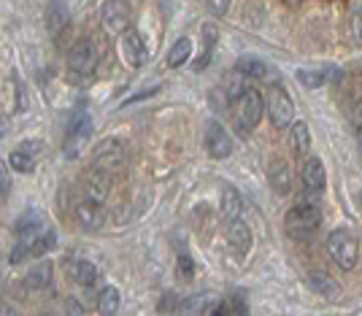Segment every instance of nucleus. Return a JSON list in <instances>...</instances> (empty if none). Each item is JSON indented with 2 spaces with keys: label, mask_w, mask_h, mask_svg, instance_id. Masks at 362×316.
<instances>
[{
  "label": "nucleus",
  "mask_w": 362,
  "mask_h": 316,
  "mask_svg": "<svg viewBox=\"0 0 362 316\" xmlns=\"http://www.w3.org/2000/svg\"><path fill=\"white\" fill-rule=\"evenodd\" d=\"M319 222H322V213H319L317 203H311V200H305L300 206H292L284 216L287 233L298 241H308L319 230Z\"/></svg>",
  "instance_id": "1"
},
{
  "label": "nucleus",
  "mask_w": 362,
  "mask_h": 316,
  "mask_svg": "<svg viewBox=\"0 0 362 316\" xmlns=\"http://www.w3.org/2000/svg\"><path fill=\"white\" fill-rule=\"evenodd\" d=\"M327 252H330L332 262H335L341 271H354V268H357L360 243H357V238L349 233L346 227H335L330 235H327Z\"/></svg>",
  "instance_id": "2"
},
{
  "label": "nucleus",
  "mask_w": 362,
  "mask_h": 316,
  "mask_svg": "<svg viewBox=\"0 0 362 316\" xmlns=\"http://www.w3.org/2000/svg\"><path fill=\"white\" fill-rule=\"evenodd\" d=\"M265 98L259 95V90L255 87H243L238 92V98H235V119L241 124L243 130H255L259 119H262V114H265Z\"/></svg>",
  "instance_id": "3"
},
{
  "label": "nucleus",
  "mask_w": 362,
  "mask_h": 316,
  "mask_svg": "<svg viewBox=\"0 0 362 316\" xmlns=\"http://www.w3.org/2000/svg\"><path fill=\"white\" fill-rule=\"evenodd\" d=\"M98 60H100V54H98L95 41H90V38H78V41L71 46V52H68V71H71L74 76L87 78V76L95 74Z\"/></svg>",
  "instance_id": "4"
},
{
  "label": "nucleus",
  "mask_w": 362,
  "mask_h": 316,
  "mask_svg": "<svg viewBox=\"0 0 362 316\" xmlns=\"http://www.w3.org/2000/svg\"><path fill=\"white\" fill-rule=\"evenodd\" d=\"M265 103H268V117H271V124L276 130H284L295 122V103L281 84H273Z\"/></svg>",
  "instance_id": "5"
},
{
  "label": "nucleus",
  "mask_w": 362,
  "mask_h": 316,
  "mask_svg": "<svg viewBox=\"0 0 362 316\" xmlns=\"http://www.w3.org/2000/svg\"><path fill=\"white\" fill-rule=\"evenodd\" d=\"M100 22H103V30L108 35H122V33L130 30V3L127 0H106L103 8H100Z\"/></svg>",
  "instance_id": "6"
},
{
  "label": "nucleus",
  "mask_w": 362,
  "mask_h": 316,
  "mask_svg": "<svg viewBox=\"0 0 362 316\" xmlns=\"http://www.w3.org/2000/svg\"><path fill=\"white\" fill-rule=\"evenodd\" d=\"M92 163L95 168H103L108 173H117L124 165V146H122L119 138H106L100 141L95 151H92Z\"/></svg>",
  "instance_id": "7"
},
{
  "label": "nucleus",
  "mask_w": 362,
  "mask_h": 316,
  "mask_svg": "<svg viewBox=\"0 0 362 316\" xmlns=\"http://www.w3.org/2000/svg\"><path fill=\"white\" fill-rule=\"evenodd\" d=\"M303 187H305V200L317 203L325 184H327V170H325V163L319 157H308L303 163Z\"/></svg>",
  "instance_id": "8"
},
{
  "label": "nucleus",
  "mask_w": 362,
  "mask_h": 316,
  "mask_svg": "<svg viewBox=\"0 0 362 316\" xmlns=\"http://www.w3.org/2000/svg\"><path fill=\"white\" fill-rule=\"evenodd\" d=\"M206 151L211 154L214 160H225V157H230V151H233L230 133L216 119H211L209 127H206Z\"/></svg>",
  "instance_id": "9"
},
{
  "label": "nucleus",
  "mask_w": 362,
  "mask_h": 316,
  "mask_svg": "<svg viewBox=\"0 0 362 316\" xmlns=\"http://www.w3.org/2000/svg\"><path fill=\"white\" fill-rule=\"evenodd\" d=\"M108 195H111V173L103 170V168H92L84 179V197H90L95 203H106Z\"/></svg>",
  "instance_id": "10"
},
{
  "label": "nucleus",
  "mask_w": 362,
  "mask_h": 316,
  "mask_svg": "<svg viewBox=\"0 0 362 316\" xmlns=\"http://www.w3.org/2000/svg\"><path fill=\"white\" fill-rule=\"evenodd\" d=\"M122 57L130 68H141L146 62V44H144V35L138 30L122 33Z\"/></svg>",
  "instance_id": "11"
},
{
  "label": "nucleus",
  "mask_w": 362,
  "mask_h": 316,
  "mask_svg": "<svg viewBox=\"0 0 362 316\" xmlns=\"http://www.w3.org/2000/svg\"><path fill=\"white\" fill-rule=\"evenodd\" d=\"M41 151V144L38 141H25L22 146H16L11 154H8V165L19 170V173H30L35 168V157Z\"/></svg>",
  "instance_id": "12"
},
{
  "label": "nucleus",
  "mask_w": 362,
  "mask_h": 316,
  "mask_svg": "<svg viewBox=\"0 0 362 316\" xmlns=\"http://www.w3.org/2000/svg\"><path fill=\"white\" fill-rule=\"evenodd\" d=\"M76 219H78V225L84 227V230L92 233V230H98V227L103 225V206L90 200V197H81L78 206H76Z\"/></svg>",
  "instance_id": "13"
},
{
  "label": "nucleus",
  "mask_w": 362,
  "mask_h": 316,
  "mask_svg": "<svg viewBox=\"0 0 362 316\" xmlns=\"http://www.w3.org/2000/svg\"><path fill=\"white\" fill-rule=\"evenodd\" d=\"M227 238H230V246L238 254H246L252 249V230L243 219H230L227 222Z\"/></svg>",
  "instance_id": "14"
},
{
  "label": "nucleus",
  "mask_w": 362,
  "mask_h": 316,
  "mask_svg": "<svg viewBox=\"0 0 362 316\" xmlns=\"http://www.w3.org/2000/svg\"><path fill=\"white\" fill-rule=\"evenodd\" d=\"M68 25H71V11H68V6H65L62 0L49 3V8H46V30L57 35V33H62Z\"/></svg>",
  "instance_id": "15"
},
{
  "label": "nucleus",
  "mask_w": 362,
  "mask_h": 316,
  "mask_svg": "<svg viewBox=\"0 0 362 316\" xmlns=\"http://www.w3.org/2000/svg\"><path fill=\"white\" fill-rule=\"evenodd\" d=\"M311 149V133L305 127V122H292L289 124V151L295 157H305Z\"/></svg>",
  "instance_id": "16"
},
{
  "label": "nucleus",
  "mask_w": 362,
  "mask_h": 316,
  "mask_svg": "<svg viewBox=\"0 0 362 316\" xmlns=\"http://www.w3.org/2000/svg\"><path fill=\"white\" fill-rule=\"evenodd\" d=\"M219 211H222V216H225L227 222H230V219H241L243 197L238 195V189H233V187H225V189H222V195H219Z\"/></svg>",
  "instance_id": "17"
},
{
  "label": "nucleus",
  "mask_w": 362,
  "mask_h": 316,
  "mask_svg": "<svg viewBox=\"0 0 362 316\" xmlns=\"http://www.w3.org/2000/svg\"><path fill=\"white\" fill-rule=\"evenodd\" d=\"M68 276H71L78 286H95L98 284V268H95L92 262H87V259L68 262Z\"/></svg>",
  "instance_id": "18"
},
{
  "label": "nucleus",
  "mask_w": 362,
  "mask_h": 316,
  "mask_svg": "<svg viewBox=\"0 0 362 316\" xmlns=\"http://www.w3.org/2000/svg\"><path fill=\"white\" fill-rule=\"evenodd\" d=\"M52 276H54V265L49 262V259H44V262H38L33 271H28V276H25V286L28 289H46V286L52 284Z\"/></svg>",
  "instance_id": "19"
},
{
  "label": "nucleus",
  "mask_w": 362,
  "mask_h": 316,
  "mask_svg": "<svg viewBox=\"0 0 362 316\" xmlns=\"http://www.w3.org/2000/svg\"><path fill=\"white\" fill-rule=\"evenodd\" d=\"M90 130H92V124H90V117H76L71 124H68V154H74V146H81L87 138H90Z\"/></svg>",
  "instance_id": "20"
},
{
  "label": "nucleus",
  "mask_w": 362,
  "mask_h": 316,
  "mask_svg": "<svg viewBox=\"0 0 362 316\" xmlns=\"http://www.w3.org/2000/svg\"><path fill=\"white\" fill-rule=\"evenodd\" d=\"M192 57V41L189 38H179L176 44L170 46V52H168V68H181V65H187V60Z\"/></svg>",
  "instance_id": "21"
},
{
  "label": "nucleus",
  "mask_w": 362,
  "mask_h": 316,
  "mask_svg": "<svg viewBox=\"0 0 362 316\" xmlns=\"http://www.w3.org/2000/svg\"><path fill=\"white\" fill-rule=\"evenodd\" d=\"M235 74L249 76V78H268V65L257 57H241L235 62Z\"/></svg>",
  "instance_id": "22"
},
{
  "label": "nucleus",
  "mask_w": 362,
  "mask_h": 316,
  "mask_svg": "<svg viewBox=\"0 0 362 316\" xmlns=\"http://www.w3.org/2000/svg\"><path fill=\"white\" fill-rule=\"evenodd\" d=\"M122 305V295L117 286H106L103 292H100V298H98V311L106 316H114L117 311H119Z\"/></svg>",
  "instance_id": "23"
},
{
  "label": "nucleus",
  "mask_w": 362,
  "mask_h": 316,
  "mask_svg": "<svg viewBox=\"0 0 362 316\" xmlns=\"http://www.w3.org/2000/svg\"><path fill=\"white\" fill-rule=\"evenodd\" d=\"M308 279H311V284L317 286V292H322L325 298H335V295H341V286L335 284L325 271H311Z\"/></svg>",
  "instance_id": "24"
},
{
  "label": "nucleus",
  "mask_w": 362,
  "mask_h": 316,
  "mask_svg": "<svg viewBox=\"0 0 362 316\" xmlns=\"http://www.w3.org/2000/svg\"><path fill=\"white\" fill-rule=\"evenodd\" d=\"M271 181H273V187L284 195V192H289V170L284 163H273L271 168Z\"/></svg>",
  "instance_id": "25"
},
{
  "label": "nucleus",
  "mask_w": 362,
  "mask_h": 316,
  "mask_svg": "<svg viewBox=\"0 0 362 316\" xmlns=\"http://www.w3.org/2000/svg\"><path fill=\"white\" fill-rule=\"evenodd\" d=\"M349 38L362 46V6H354L349 14Z\"/></svg>",
  "instance_id": "26"
},
{
  "label": "nucleus",
  "mask_w": 362,
  "mask_h": 316,
  "mask_svg": "<svg viewBox=\"0 0 362 316\" xmlns=\"http://www.w3.org/2000/svg\"><path fill=\"white\" fill-rule=\"evenodd\" d=\"M211 314H246V305L238 298H230V300H222L214 305Z\"/></svg>",
  "instance_id": "27"
},
{
  "label": "nucleus",
  "mask_w": 362,
  "mask_h": 316,
  "mask_svg": "<svg viewBox=\"0 0 362 316\" xmlns=\"http://www.w3.org/2000/svg\"><path fill=\"white\" fill-rule=\"evenodd\" d=\"M298 78H300V84H305V87H322L325 84V74L322 71H300L298 74Z\"/></svg>",
  "instance_id": "28"
},
{
  "label": "nucleus",
  "mask_w": 362,
  "mask_h": 316,
  "mask_svg": "<svg viewBox=\"0 0 362 316\" xmlns=\"http://www.w3.org/2000/svg\"><path fill=\"white\" fill-rule=\"evenodd\" d=\"M206 6H209V11L214 16H222L227 14V8H230V0H206Z\"/></svg>",
  "instance_id": "29"
},
{
  "label": "nucleus",
  "mask_w": 362,
  "mask_h": 316,
  "mask_svg": "<svg viewBox=\"0 0 362 316\" xmlns=\"http://www.w3.org/2000/svg\"><path fill=\"white\" fill-rule=\"evenodd\" d=\"M179 276L181 279H192V259L187 254H179Z\"/></svg>",
  "instance_id": "30"
},
{
  "label": "nucleus",
  "mask_w": 362,
  "mask_h": 316,
  "mask_svg": "<svg viewBox=\"0 0 362 316\" xmlns=\"http://www.w3.org/2000/svg\"><path fill=\"white\" fill-rule=\"evenodd\" d=\"M8 187H11V184H8V170L3 168V200L8 197Z\"/></svg>",
  "instance_id": "31"
},
{
  "label": "nucleus",
  "mask_w": 362,
  "mask_h": 316,
  "mask_svg": "<svg viewBox=\"0 0 362 316\" xmlns=\"http://www.w3.org/2000/svg\"><path fill=\"white\" fill-rule=\"evenodd\" d=\"M68 311H71V314H84V308H81V303H76V300L68 303Z\"/></svg>",
  "instance_id": "32"
}]
</instances>
